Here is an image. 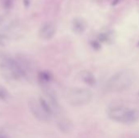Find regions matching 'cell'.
<instances>
[{
    "label": "cell",
    "mask_w": 139,
    "mask_h": 138,
    "mask_svg": "<svg viewBox=\"0 0 139 138\" xmlns=\"http://www.w3.org/2000/svg\"><path fill=\"white\" fill-rule=\"evenodd\" d=\"M86 28V23L82 20L80 19H76L73 21V29L77 34H81L85 31Z\"/></svg>",
    "instance_id": "obj_7"
},
{
    "label": "cell",
    "mask_w": 139,
    "mask_h": 138,
    "mask_svg": "<svg viewBox=\"0 0 139 138\" xmlns=\"http://www.w3.org/2000/svg\"><path fill=\"white\" fill-rule=\"evenodd\" d=\"M93 93L87 88H73L67 93V100L75 107L85 106L92 101Z\"/></svg>",
    "instance_id": "obj_3"
},
{
    "label": "cell",
    "mask_w": 139,
    "mask_h": 138,
    "mask_svg": "<svg viewBox=\"0 0 139 138\" xmlns=\"http://www.w3.org/2000/svg\"><path fill=\"white\" fill-rule=\"evenodd\" d=\"M109 119L124 124H133L139 121V110L125 106H114L107 110Z\"/></svg>",
    "instance_id": "obj_2"
},
{
    "label": "cell",
    "mask_w": 139,
    "mask_h": 138,
    "mask_svg": "<svg viewBox=\"0 0 139 138\" xmlns=\"http://www.w3.org/2000/svg\"><path fill=\"white\" fill-rule=\"evenodd\" d=\"M29 107L32 113L35 116L42 121H48L50 119V114L47 109L43 107V105L41 102L37 101L35 99H32L29 102Z\"/></svg>",
    "instance_id": "obj_4"
},
{
    "label": "cell",
    "mask_w": 139,
    "mask_h": 138,
    "mask_svg": "<svg viewBox=\"0 0 139 138\" xmlns=\"http://www.w3.org/2000/svg\"><path fill=\"white\" fill-rule=\"evenodd\" d=\"M56 32V27L53 23H47L40 29L39 36L44 40H49L54 37Z\"/></svg>",
    "instance_id": "obj_5"
},
{
    "label": "cell",
    "mask_w": 139,
    "mask_h": 138,
    "mask_svg": "<svg viewBox=\"0 0 139 138\" xmlns=\"http://www.w3.org/2000/svg\"><path fill=\"white\" fill-rule=\"evenodd\" d=\"M135 80L134 74L129 70L116 71L106 82V89L113 93H120L127 90L132 86Z\"/></svg>",
    "instance_id": "obj_1"
},
{
    "label": "cell",
    "mask_w": 139,
    "mask_h": 138,
    "mask_svg": "<svg viewBox=\"0 0 139 138\" xmlns=\"http://www.w3.org/2000/svg\"><path fill=\"white\" fill-rule=\"evenodd\" d=\"M81 78H82L83 81H84L86 84L90 85V86H92V85H94V84H95V77H94V76L89 71H82Z\"/></svg>",
    "instance_id": "obj_6"
}]
</instances>
